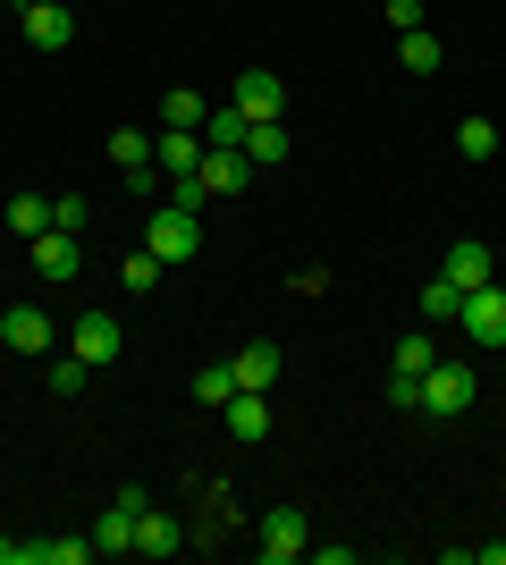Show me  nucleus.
Masks as SVG:
<instances>
[{"label": "nucleus", "instance_id": "nucleus-1", "mask_svg": "<svg viewBox=\"0 0 506 565\" xmlns=\"http://www.w3.org/2000/svg\"><path fill=\"white\" fill-rule=\"evenodd\" d=\"M473 405H482V380H473V363H448V354H439L431 372H422V405H413V414L456 423V414H473Z\"/></svg>", "mask_w": 506, "mask_h": 565}, {"label": "nucleus", "instance_id": "nucleus-2", "mask_svg": "<svg viewBox=\"0 0 506 565\" xmlns=\"http://www.w3.org/2000/svg\"><path fill=\"white\" fill-rule=\"evenodd\" d=\"M144 245L169 262V270H186V262L203 254V220H194L186 203H152V220H144Z\"/></svg>", "mask_w": 506, "mask_h": 565}, {"label": "nucleus", "instance_id": "nucleus-3", "mask_svg": "<svg viewBox=\"0 0 506 565\" xmlns=\"http://www.w3.org/2000/svg\"><path fill=\"white\" fill-rule=\"evenodd\" d=\"M313 548V523H304V507H270L262 523H254V557L262 565H295Z\"/></svg>", "mask_w": 506, "mask_h": 565}, {"label": "nucleus", "instance_id": "nucleus-4", "mask_svg": "<svg viewBox=\"0 0 506 565\" xmlns=\"http://www.w3.org/2000/svg\"><path fill=\"white\" fill-rule=\"evenodd\" d=\"M456 330L473 338V347H506V287H498V279H489V287H473V296H464Z\"/></svg>", "mask_w": 506, "mask_h": 565}, {"label": "nucleus", "instance_id": "nucleus-5", "mask_svg": "<svg viewBox=\"0 0 506 565\" xmlns=\"http://www.w3.org/2000/svg\"><path fill=\"white\" fill-rule=\"evenodd\" d=\"M144 507H152L144 490H119V498H110V507L94 515V548H101V557H119V548H136V515H144Z\"/></svg>", "mask_w": 506, "mask_h": 565}, {"label": "nucleus", "instance_id": "nucleus-6", "mask_svg": "<svg viewBox=\"0 0 506 565\" xmlns=\"http://www.w3.org/2000/svg\"><path fill=\"white\" fill-rule=\"evenodd\" d=\"M228 102H237V110L254 118V127H262V118H288V85H279V76H270V68H237V85H228Z\"/></svg>", "mask_w": 506, "mask_h": 565}, {"label": "nucleus", "instance_id": "nucleus-7", "mask_svg": "<svg viewBox=\"0 0 506 565\" xmlns=\"http://www.w3.org/2000/svg\"><path fill=\"white\" fill-rule=\"evenodd\" d=\"M0 347H9V354H51L60 330H51L43 305H9V312H0Z\"/></svg>", "mask_w": 506, "mask_h": 565}, {"label": "nucleus", "instance_id": "nucleus-8", "mask_svg": "<svg viewBox=\"0 0 506 565\" xmlns=\"http://www.w3.org/2000/svg\"><path fill=\"white\" fill-rule=\"evenodd\" d=\"M34 270H43L51 287L85 279V236H68V228H43V236H34Z\"/></svg>", "mask_w": 506, "mask_h": 565}, {"label": "nucleus", "instance_id": "nucleus-9", "mask_svg": "<svg viewBox=\"0 0 506 565\" xmlns=\"http://www.w3.org/2000/svg\"><path fill=\"white\" fill-rule=\"evenodd\" d=\"M194 178H203V194H245L254 186V161H245L237 143H203V169H194Z\"/></svg>", "mask_w": 506, "mask_h": 565}, {"label": "nucleus", "instance_id": "nucleus-10", "mask_svg": "<svg viewBox=\"0 0 506 565\" xmlns=\"http://www.w3.org/2000/svg\"><path fill=\"white\" fill-rule=\"evenodd\" d=\"M228 372H237V388H279V372H288V354H279V338H254V347H237L228 354Z\"/></svg>", "mask_w": 506, "mask_h": 565}, {"label": "nucleus", "instance_id": "nucleus-11", "mask_svg": "<svg viewBox=\"0 0 506 565\" xmlns=\"http://www.w3.org/2000/svg\"><path fill=\"white\" fill-rule=\"evenodd\" d=\"M219 423H228L237 448H262V439H270V397H262V388H237V397L219 405Z\"/></svg>", "mask_w": 506, "mask_h": 565}, {"label": "nucleus", "instance_id": "nucleus-12", "mask_svg": "<svg viewBox=\"0 0 506 565\" xmlns=\"http://www.w3.org/2000/svg\"><path fill=\"white\" fill-rule=\"evenodd\" d=\"M68 354H85V363H119V321L110 312H76V330H68Z\"/></svg>", "mask_w": 506, "mask_h": 565}, {"label": "nucleus", "instance_id": "nucleus-13", "mask_svg": "<svg viewBox=\"0 0 506 565\" xmlns=\"http://www.w3.org/2000/svg\"><path fill=\"white\" fill-rule=\"evenodd\" d=\"M25 43H34V51H68L76 43V18L60 9V0H25Z\"/></svg>", "mask_w": 506, "mask_h": 565}, {"label": "nucleus", "instance_id": "nucleus-14", "mask_svg": "<svg viewBox=\"0 0 506 565\" xmlns=\"http://www.w3.org/2000/svg\"><path fill=\"white\" fill-rule=\"evenodd\" d=\"M439 279H456L464 296H473V287H489V279H498V262H489V245H482V236H456V245H448V270H439Z\"/></svg>", "mask_w": 506, "mask_h": 565}, {"label": "nucleus", "instance_id": "nucleus-15", "mask_svg": "<svg viewBox=\"0 0 506 565\" xmlns=\"http://www.w3.org/2000/svg\"><path fill=\"white\" fill-rule=\"evenodd\" d=\"M152 169H161V178H194V169H203V136L161 127V136H152Z\"/></svg>", "mask_w": 506, "mask_h": 565}, {"label": "nucleus", "instance_id": "nucleus-16", "mask_svg": "<svg viewBox=\"0 0 506 565\" xmlns=\"http://www.w3.org/2000/svg\"><path fill=\"white\" fill-rule=\"evenodd\" d=\"M177 548H186V523L144 507V515H136V557H177Z\"/></svg>", "mask_w": 506, "mask_h": 565}, {"label": "nucleus", "instance_id": "nucleus-17", "mask_svg": "<svg viewBox=\"0 0 506 565\" xmlns=\"http://www.w3.org/2000/svg\"><path fill=\"white\" fill-rule=\"evenodd\" d=\"M288 118H262V127H245V161H254V169H279V161H288Z\"/></svg>", "mask_w": 506, "mask_h": 565}, {"label": "nucleus", "instance_id": "nucleus-18", "mask_svg": "<svg viewBox=\"0 0 506 565\" xmlns=\"http://www.w3.org/2000/svg\"><path fill=\"white\" fill-rule=\"evenodd\" d=\"M0 220H9V228L34 245V236L51 228V194H9V203H0Z\"/></svg>", "mask_w": 506, "mask_h": 565}, {"label": "nucleus", "instance_id": "nucleus-19", "mask_svg": "<svg viewBox=\"0 0 506 565\" xmlns=\"http://www.w3.org/2000/svg\"><path fill=\"white\" fill-rule=\"evenodd\" d=\"M448 51H439V34L431 25H413V34H397V68H413V76H431Z\"/></svg>", "mask_w": 506, "mask_h": 565}, {"label": "nucleus", "instance_id": "nucleus-20", "mask_svg": "<svg viewBox=\"0 0 506 565\" xmlns=\"http://www.w3.org/2000/svg\"><path fill=\"white\" fill-rule=\"evenodd\" d=\"M203 118H212V102L194 94V85H177V94L161 102V127H186V136H203Z\"/></svg>", "mask_w": 506, "mask_h": 565}, {"label": "nucleus", "instance_id": "nucleus-21", "mask_svg": "<svg viewBox=\"0 0 506 565\" xmlns=\"http://www.w3.org/2000/svg\"><path fill=\"white\" fill-rule=\"evenodd\" d=\"M161 270H169V262L152 254V245H136V254L119 262V287H127V296H152V287H161Z\"/></svg>", "mask_w": 506, "mask_h": 565}, {"label": "nucleus", "instance_id": "nucleus-22", "mask_svg": "<svg viewBox=\"0 0 506 565\" xmlns=\"http://www.w3.org/2000/svg\"><path fill=\"white\" fill-rule=\"evenodd\" d=\"M431 363H439L431 338H397V347H388V372H397V380H422Z\"/></svg>", "mask_w": 506, "mask_h": 565}, {"label": "nucleus", "instance_id": "nucleus-23", "mask_svg": "<svg viewBox=\"0 0 506 565\" xmlns=\"http://www.w3.org/2000/svg\"><path fill=\"white\" fill-rule=\"evenodd\" d=\"M456 312H464V287L456 279H431V287H422V321H431V330H439V321H456Z\"/></svg>", "mask_w": 506, "mask_h": 565}, {"label": "nucleus", "instance_id": "nucleus-24", "mask_svg": "<svg viewBox=\"0 0 506 565\" xmlns=\"http://www.w3.org/2000/svg\"><path fill=\"white\" fill-rule=\"evenodd\" d=\"M245 127H254V118H245L237 102H219V110L203 118V143H237V152H245Z\"/></svg>", "mask_w": 506, "mask_h": 565}, {"label": "nucleus", "instance_id": "nucleus-25", "mask_svg": "<svg viewBox=\"0 0 506 565\" xmlns=\"http://www.w3.org/2000/svg\"><path fill=\"white\" fill-rule=\"evenodd\" d=\"M85 380H94L85 354H51V397H85Z\"/></svg>", "mask_w": 506, "mask_h": 565}, {"label": "nucleus", "instance_id": "nucleus-26", "mask_svg": "<svg viewBox=\"0 0 506 565\" xmlns=\"http://www.w3.org/2000/svg\"><path fill=\"white\" fill-rule=\"evenodd\" d=\"M456 152H464V161H498V127H489V118H464V127H456Z\"/></svg>", "mask_w": 506, "mask_h": 565}, {"label": "nucleus", "instance_id": "nucleus-27", "mask_svg": "<svg viewBox=\"0 0 506 565\" xmlns=\"http://www.w3.org/2000/svg\"><path fill=\"white\" fill-rule=\"evenodd\" d=\"M237 397V372H228V363H203V372H194V405H228Z\"/></svg>", "mask_w": 506, "mask_h": 565}, {"label": "nucleus", "instance_id": "nucleus-28", "mask_svg": "<svg viewBox=\"0 0 506 565\" xmlns=\"http://www.w3.org/2000/svg\"><path fill=\"white\" fill-rule=\"evenodd\" d=\"M110 161H119V178H127V169H152V136L119 127V136H110Z\"/></svg>", "mask_w": 506, "mask_h": 565}, {"label": "nucleus", "instance_id": "nucleus-29", "mask_svg": "<svg viewBox=\"0 0 506 565\" xmlns=\"http://www.w3.org/2000/svg\"><path fill=\"white\" fill-rule=\"evenodd\" d=\"M51 228L85 236V228H94V203H85V194H51Z\"/></svg>", "mask_w": 506, "mask_h": 565}, {"label": "nucleus", "instance_id": "nucleus-30", "mask_svg": "<svg viewBox=\"0 0 506 565\" xmlns=\"http://www.w3.org/2000/svg\"><path fill=\"white\" fill-rule=\"evenodd\" d=\"M304 557H321V565H355L363 548H355V541H313V548H304Z\"/></svg>", "mask_w": 506, "mask_h": 565}, {"label": "nucleus", "instance_id": "nucleus-31", "mask_svg": "<svg viewBox=\"0 0 506 565\" xmlns=\"http://www.w3.org/2000/svg\"><path fill=\"white\" fill-rule=\"evenodd\" d=\"M388 25H397V34H413V25H422V0H388Z\"/></svg>", "mask_w": 506, "mask_h": 565}, {"label": "nucleus", "instance_id": "nucleus-32", "mask_svg": "<svg viewBox=\"0 0 506 565\" xmlns=\"http://www.w3.org/2000/svg\"><path fill=\"white\" fill-rule=\"evenodd\" d=\"M473 557H482V565H506V541H482Z\"/></svg>", "mask_w": 506, "mask_h": 565}, {"label": "nucleus", "instance_id": "nucleus-33", "mask_svg": "<svg viewBox=\"0 0 506 565\" xmlns=\"http://www.w3.org/2000/svg\"><path fill=\"white\" fill-rule=\"evenodd\" d=\"M0 565H18V541H9V532H0Z\"/></svg>", "mask_w": 506, "mask_h": 565}]
</instances>
